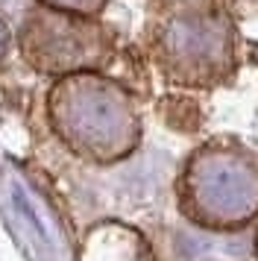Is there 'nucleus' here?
I'll use <instances>...</instances> for the list:
<instances>
[{
  "label": "nucleus",
  "mask_w": 258,
  "mask_h": 261,
  "mask_svg": "<svg viewBox=\"0 0 258 261\" xmlns=\"http://www.w3.org/2000/svg\"><path fill=\"white\" fill-rule=\"evenodd\" d=\"M191 182L211 223H244L258 208V170L238 153L199 155Z\"/></svg>",
  "instance_id": "1"
},
{
  "label": "nucleus",
  "mask_w": 258,
  "mask_h": 261,
  "mask_svg": "<svg viewBox=\"0 0 258 261\" xmlns=\"http://www.w3.org/2000/svg\"><path fill=\"white\" fill-rule=\"evenodd\" d=\"M70 115L82 132L91 138H100V144H109L115 138H123L129 126V115L123 100L100 83H76L70 88Z\"/></svg>",
  "instance_id": "2"
},
{
  "label": "nucleus",
  "mask_w": 258,
  "mask_h": 261,
  "mask_svg": "<svg viewBox=\"0 0 258 261\" xmlns=\"http://www.w3.org/2000/svg\"><path fill=\"white\" fill-rule=\"evenodd\" d=\"M167 47L182 62H217L226 53V30L214 18H185L167 33Z\"/></svg>",
  "instance_id": "3"
},
{
  "label": "nucleus",
  "mask_w": 258,
  "mask_h": 261,
  "mask_svg": "<svg viewBox=\"0 0 258 261\" xmlns=\"http://www.w3.org/2000/svg\"><path fill=\"white\" fill-rule=\"evenodd\" d=\"M50 3H59V6H68V9H82V12H91L97 9L103 0H50Z\"/></svg>",
  "instance_id": "4"
},
{
  "label": "nucleus",
  "mask_w": 258,
  "mask_h": 261,
  "mask_svg": "<svg viewBox=\"0 0 258 261\" xmlns=\"http://www.w3.org/2000/svg\"><path fill=\"white\" fill-rule=\"evenodd\" d=\"M6 44H9V33H6V27L0 24V53L6 50Z\"/></svg>",
  "instance_id": "5"
}]
</instances>
